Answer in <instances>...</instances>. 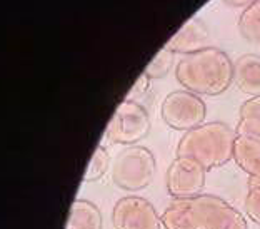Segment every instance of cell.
<instances>
[{"instance_id": "d6986e66", "label": "cell", "mask_w": 260, "mask_h": 229, "mask_svg": "<svg viewBox=\"0 0 260 229\" xmlns=\"http://www.w3.org/2000/svg\"><path fill=\"white\" fill-rule=\"evenodd\" d=\"M149 84H150V79L147 77L145 74H142L140 77L137 79V82L132 85V89H130V92L127 94V101H132L134 97L137 96H142L147 89H149Z\"/></svg>"}, {"instance_id": "6da1fadb", "label": "cell", "mask_w": 260, "mask_h": 229, "mask_svg": "<svg viewBox=\"0 0 260 229\" xmlns=\"http://www.w3.org/2000/svg\"><path fill=\"white\" fill-rule=\"evenodd\" d=\"M177 80L197 96H218L225 92L234 80V64L217 47L185 55L177 64Z\"/></svg>"}, {"instance_id": "ac0fdd59", "label": "cell", "mask_w": 260, "mask_h": 229, "mask_svg": "<svg viewBox=\"0 0 260 229\" xmlns=\"http://www.w3.org/2000/svg\"><path fill=\"white\" fill-rule=\"evenodd\" d=\"M245 211L252 221L260 224V187H250L245 197Z\"/></svg>"}, {"instance_id": "5bb4252c", "label": "cell", "mask_w": 260, "mask_h": 229, "mask_svg": "<svg viewBox=\"0 0 260 229\" xmlns=\"http://www.w3.org/2000/svg\"><path fill=\"white\" fill-rule=\"evenodd\" d=\"M247 136H260V96H255L245 101L240 107V121L237 124V131Z\"/></svg>"}, {"instance_id": "e0dca14e", "label": "cell", "mask_w": 260, "mask_h": 229, "mask_svg": "<svg viewBox=\"0 0 260 229\" xmlns=\"http://www.w3.org/2000/svg\"><path fill=\"white\" fill-rule=\"evenodd\" d=\"M109 164H110V157H109L107 149L102 148V146H99L95 152L92 154L90 162H88V167L84 174V181L85 183H90V181L100 179L105 173H107Z\"/></svg>"}, {"instance_id": "3957f363", "label": "cell", "mask_w": 260, "mask_h": 229, "mask_svg": "<svg viewBox=\"0 0 260 229\" xmlns=\"http://www.w3.org/2000/svg\"><path fill=\"white\" fill-rule=\"evenodd\" d=\"M155 176V157L147 148L127 146L112 162V181L125 191L147 187Z\"/></svg>"}, {"instance_id": "4fadbf2b", "label": "cell", "mask_w": 260, "mask_h": 229, "mask_svg": "<svg viewBox=\"0 0 260 229\" xmlns=\"http://www.w3.org/2000/svg\"><path fill=\"white\" fill-rule=\"evenodd\" d=\"M205 229H247L244 216L223 199L212 208L205 222Z\"/></svg>"}, {"instance_id": "5b68a950", "label": "cell", "mask_w": 260, "mask_h": 229, "mask_svg": "<svg viewBox=\"0 0 260 229\" xmlns=\"http://www.w3.org/2000/svg\"><path fill=\"white\" fill-rule=\"evenodd\" d=\"M162 117L177 131H192L204 124L207 107L202 97L190 91H172L162 102Z\"/></svg>"}, {"instance_id": "ffe728a7", "label": "cell", "mask_w": 260, "mask_h": 229, "mask_svg": "<svg viewBox=\"0 0 260 229\" xmlns=\"http://www.w3.org/2000/svg\"><path fill=\"white\" fill-rule=\"evenodd\" d=\"M249 187H260V174L249 179Z\"/></svg>"}, {"instance_id": "7a4b0ae2", "label": "cell", "mask_w": 260, "mask_h": 229, "mask_svg": "<svg viewBox=\"0 0 260 229\" xmlns=\"http://www.w3.org/2000/svg\"><path fill=\"white\" fill-rule=\"evenodd\" d=\"M237 132L225 122H207L187 131L177 146V157H190L205 169L220 167L234 157Z\"/></svg>"}, {"instance_id": "9a60e30c", "label": "cell", "mask_w": 260, "mask_h": 229, "mask_svg": "<svg viewBox=\"0 0 260 229\" xmlns=\"http://www.w3.org/2000/svg\"><path fill=\"white\" fill-rule=\"evenodd\" d=\"M240 34L250 42H260V0L250 2L239 19Z\"/></svg>"}, {"instance_id": "2e32d148", "label": "cell", "mask_w": 260, "mask_h": 229, "mask_svg": "<svg viewBox=\"0 0 260 229\" xmlns=\"http://www.w3.org/2000/svg\"><path fill=\"white\" fill-rule=\"evenodd\" d=\"M174 59H175V52H172L164 45L162 49L157 52V55L150 61V64H147V67L144 69V74L149 79L165 77L174 66Z\"/></svg>"}, {"instance_id": "9c48e42d", "label": "cell", "mask_w": 260, "mask_h": 229, "mask_svg": "<svg viewBox=\"0 0 260 229\" xmlns=\"http://www.w3.org/2000/svg\"><path fill=\"white\" fill-rule=\"evenodd\" d=\"M209 39V31L205 23L199 17H190L185 23L177 31L172 37L167 40L165 47L172 52H180V54H193L205 49V42Z\"/></svg>"}, {"instance_id": "277c9868", "label": "cell", "mask_w": 260, "mask_h": 229, "mask_svg": "<svg viewBox=\"0 0 260 229\" xmlns=\"http://www.w3.org/2000/svg\"><path fill=\"white\" fill-rule=\"evenodd\" d=\"M150 131L149 112L135 101H123L115 109L107 126V137L112 142L134 146Z\"/></svg>"}, {"instance_id": "7c38bea8", "label": "cell", "mask_w": 260, "mask_h": 229, "mask_svg": "<svg viewBox=\"0 0 260 229\" xmlns=\"http://www.w3.org/2000/svg\"><path fill=\"white\" fill-rule=\"evenodd\" d=\"M65 229H102V213L93 203L75 199Z\"/></svg>"}, {"instance_id": "8992f818", "label": "cell", "mask_w": 260, "mask_h": 229, "mask_svg": "<svg viewBox=\"0 0 260 229\" xmlns=\"http://www.w3.org/2000/svg\"><path fill=\"white\" fill-rule=\"evenodd\" d=\"M222 197L200 194L187 199H175L165 208L162 224L165 229H205V222L212 208Z\"/></svg>"}, {"instance_id": "52a82bcc", "label": "cell", "mask_w": 260, "mask_h": 229, "mask_svg": "<svg viewBox=\"0 0 260 229\" xmlns=\"http://www.w3.org/2000/svg\"><path fill=\"white\" fill-rule=\"evenodd\" d=\"M207 169L190 157H177L167 171V189L170 196L187 199L200 196L205 186Z\"/></svg>"}, {"instance_id": "8fae6325", "label": "cell", "mask_w": 260, "mask_h": 229, "mask_svg": "<svg viewBox=\"0 0 260 229\" xmlns=\"http://www.w3.org/2000/svg\"><path fill=\"white\" fill-rule=\"evenodd\" d=\"M234 159L244 171L253 178L260 174V136L237 134L234 142Z\"/></svg>"}, {"instance_id": "30bf717a", "label": "cell", "mask_w": 260, "mask_h": 229, "mask_svg": "<svg viewBox=\"0 0 260 229\" xmlns=\"http://www.w3.org/2000/svg\"><path fill=\"white\" fill-rule=\"evenodd\" d=\"M234 80L244 92L260 96V57L245 54L234 62Z\"/></svg>"}, {"instance_id": "ba28073f", "label": "cell", "mask_w": 260, "mask_h": 229, "mask_svg": "<svg viewBox=\"0 0 260 229\" xmlns=\"http://www.w3.org/2000/svg\"><path fill=\"white\" fill-rule=\"evenodd\" d=\"M115 229H160L162 218L150 201L139 196H127L117 201L112 211Z\"/></svg>"}]
</instances>
